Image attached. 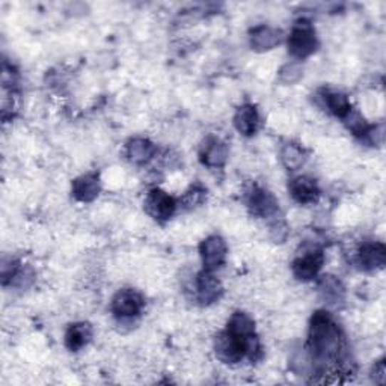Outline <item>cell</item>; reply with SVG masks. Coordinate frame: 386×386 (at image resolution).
Here are the masks:
<instances>
[{
  "instance_id": "1",
  "label": "cell",
  "mask_w": 386,
  "mask_h": 386,
  "mask_svg": "<svg viewBox=\"0 0 386 386\" xmlns=\"http://www.w3.org/2000/svg\"><path fill=\"white\" fill-rule=\"evenodd\" d=\"M310 352L317 362H341L344 352V335L332 317L318 311L314 314L310 328Z\"/></svg>"
},
{
  "instance_id": "2",
  "label": "cell",
  "mask_w": 386,
  "mask_h": 386,
  "mask_svg": "<svg viewBox=\"0 0 386 386\" xmlns=\"http://www.w3.org/2000/svg\"><path fill=\"white\" fill-rule=\"evenodd\" d=\"M318 47L315 31L313 24L306 20H301L293 26V31L288 36V51L291 56L303 59L313 55Z\"/></svg>"
},
{
  "instance_id": "3",
  "label": "cell",
  "mask_w": 386,
  "mask_h": 386,
  "mask_svg": "<svg viewBox=\"0 0 386 386\" xmlns=\"http://www.w3.org/2000/svg\"><path fill=\"white\" fill-rule=\"evenodd\" d=\"M325 255L323 251L317 246H311L303 249V254H301L298 259L293 263V273L298 279L310 281L317 276L320 272L321 266H323Z\"/></svg>"
},
{
  "instance_id": "4",
  "label": "cell",
  "mask_w": 386,
  "mask_h": 386,
  "mask_svg": "<svg viewBox=\"0 0 386 386\" xmlns=\"http://www.w3.org/2000/svg\"><path fill=\"white\" fill-rule=\"evenodd\" d=\"M175 199L160 189H152L147 195L145 212L159 222L169 221L175 213Z\"/></svg>"
},
{
  "instance_id": "5",
  "label": "cell",
  "mask_w": 386,
  "mask_h": 386,
  "mask_svg": "<svg viewBox=\"0 0 386 386\" xmlns=\"http://www.w3.org/2000/svg\"><path fill=\"white\" fill-rule=\"evenodd\" d=\"M199 252H201L204 270H207V272H213V270L221 267L225 263L226 244L222 237L212 236L201 243Z\"/></svg>"
},
{
  "instance_id": "6",
  "label": "cell",
  "mask_w": 386,
  "mask_h": 386,
  "mask_svg": "<svg viewBox=\"0 0 386 386\" xmlns=\"http://www.w3.org/2000/svg\"><path fill=\"white\" fill-rule=\"evenodd\" d=\"M144 308V299L135 290H121L112 301V313L120 318L139 315Z\"/></svg>"
},
{
  "instance_id": "7",
  "label": "cell",
  "mask_w": 386,
  "mask_h": 386,
  "mask_svg": "<svg viewBox=\"0 0 386 386\" xmlns=\"http://www.w3.org/2000/svg\"><path fill=\"white\" fill-rule=\"evenodd\" d=\"M222 284L213 272L204 270L197 278V298L202 305H210L217 302L222 296Z\"/></svg>"
},
{
  "instance_id": "8",
  "label": "cell",
  "mask_w": 386,
  "mask_h": 386,
  "mask_svg": "<svg viewBox=\"0 0 386 386\" xmlns=\"http://www.w3.org/2000/svg\"><path fill=\"white\" fill-rule=\"evenodd\" d=\"M248 207L254 216L259 217H272L278 212V201L272 193L264 189L254 187L249 195Z\"/></svg>"
},
{
  "instance_id": "9",
  "label": "cell",
  "mask_w": 386,
  "mask_h": 386,
  "mask_svg": "<svg viewBox=\"0 0 386 386\" xmlns=\"http://www.w3.org/2000/svg\"><path fill=\"white\" fill-rule=\"evenodd\" d=\"M291 197L299 204H313L318 199L320 190L317 183L310 177H296L288 184Z\"/></svg>"
},
{
  "instance_id": "10",
  "label": "cell",
  "mask_w": 386,
  "mask_h": 386,
  "mask_svg": "<svg viewBox=\"0 0 386 386\" xmlns=\"http://www.w3.org/2000/svg\"><path fill=\"white\" fill-rule=\"evenodd\" d=\"M101 190V183L97 174H86L73 182V197L77 201L91 202L94 201Z\"/></svg>"
},
{
  "instance_id": "11",
  "label": "cell",
  "mask_w": 386,
  "mask_h": 386,
  "mask_svg": "<svg viewBox=\"0 0 386 386\" xmlns=\"http://www.w3.org/2000/svg\"><path fill=\"white\" fill-rule=\"evenodd\" d=\"M228 159V148L226 145L216 137H210L205 140L201 150V160L209 168H221Z\"/></svg>"
},
{
  "instance_id": "12",
  "label": "cell",
  "mask_w": 386,
  "mask_h": 386,
  "mask_svg": "<svg viewBox=\"0 0 386 386\" xmlns=\"http://www.w3.org/2000/svg\"><path fill=\"white\" fill-rule=\"evenodd\" d=\"M359 264L362 268L370 270H379L385 266L386 261V249L383 243H365L362 244L361 251H359Z\"/></svg>"
},
{
  "instance_id": "13",
  "label": "cell",
  "mask_w": 386,
  "mask_h": 386,
  "mask_svg": "<svg viewBox=\"0 0 386 386\" xmlns=\"http://www.w3.org/2000/svg\"><path fill=\"white\" fill-rule=\"evenodd\" d=\"M282 40V33L278 29L260 26L251 32V44L256 51H266L276 47Z\"/></svg>"
},
{
  "instance_id": "14",
  "label": "cell",
  "mask_w": 386,
  "mask_h": 386,
  "mask_svg": "<svg viewBox=\"0 0 386 386\" xmlns=\"http://www.w3.org/2000/svg\"><path fill=\"white\" fill-rule=\"evenodd\" d=\"M259 122H260V117L255 106L243 105L237 109L236 117H234V125L240 135L252 136L256 132Z\"/></svg>"
},
{
  "instance_id": "15",
  "label": "cell",
  "mask_w": 386,
  "mask_h": 386,
  "mask_svg": "<svg viewBox=\"0 0 386 386\" xmlns=\"http://www.w3.org/2000/svg\"><path fill=\"white\" fill-rule=\"evenodd\" d=\"M93 328L89 323H75L71 325L66 333V344L70 350L77 352L91 341Z\"/></svg>"
},
{
  "instance_id": "16",
  "label": "cell",
  "mask_w": 386,
  "mask_h": 386,
  "mask_svg": "<svg viewBox=\"0 0 386 386\" xmlns=\"http://www.w3.org/2000/svg\"><path fill=\"white\" fill-rule=\"evenodd\" d=\"M154 154H156V147L144 137L132 139L127 145V156L133 163H147L154 157Z\"/></svg>"
},
{
  "instance_id": "17",
  "label": "cell",
  "mask_w": 386,
  "mask_h": 386,
  "mask_svg": "<svg viewBox=\"0 0 386 386\" xmlns=\"http://www.w3.org/2000/svg\"><path fill=\"white\" fill-rule=\"evenodd\" d=\"M226 330L240 338H248L251 335H255V321L248 314L234 313L228 321Z\"/></svg>"
},
{
  "instance_id": "18",
  "label": "cell",
  "mask_w": 386,
  "mask_h": 386,
  "mask_svg": "<svg viewBox=\"0 0 386 386\" xmlns=\"http://www.w3.org/2000/svg\"><path fill=\"white\" fill-rule=\"evenodd\" d=\"M318 290H320L321 298L328 301V303L330 305L341 302L344 298V288L341 286V282L333 276H323V279L320 281Z\"/></svg>"
},
{
  "instance_id": "19",
  "label": "cell",
  "mask_w": 386,
  "mask_h": 386,
  "mask_svg": "<svg viewBox=\"0 0 386 386\" xmlns=\"http://www.w3.org/2000/svg\"><path fill=\"white\" fill-rule=\"evenodd\" d=\"M325 105L328 106V109L335 115L338 118H345L349 112L352 110V105L349 98H347L344 94L337 93V91H328L325 93Z\"/></svg>"
},
{
  "instance_id": "20",
  "label": "cell",
  "mask_w": 386,
  "mask_h": 386,
  "mask_svg": "<svg viewBox=\"0 0 386 386\" xmlns=\"http://www.w3.org/2000/svg\"><path fill=\"white\" fill-rule=\"evenodd\" d=\"M281 160L287 169H299L306 162V152L301 145L287 144L281 151Z\"/></svg>"
},
{
  "instance_id": "21",
  "label": "cell",
  "mask_w": 386,
  "mask_h": 386,
  "mask_svg": "<svg viewBox=\"0 0 386 386\" xmlns=\"http://www.w3.org/2000/svg\"><path fill=\"white\" fill-rule=\"evenodd\" d=\"M345 125L349 127V130L356 136H365L370 130V125L364 120V117L359 112H355L353 109L349 112V115L344 118Z\"/></svg>"
},
{
  "instance_id": "22",
  "label": "cell",
  "mask_w": 386,
  "mask_h": 386,
  "mask_svg": "<svg viewBox=\"0 0 386 386\" xmlns=\"http://www.w3.org/2000/svg\"><path fill=\"white\" fill-rule=\"evenodd\" d=\"M302 66L298 62L287 63V66L281 70V80L284 83H294L302 77Z\"/></svg>"
},
{
  "instance_id": "23",
  "label": "cell",
  "mask_w": 386,
  "mask_h": 386,
  "mask_svg": "<svg viewBox=\"0 0 386 386\" xmlns=\"http://www.w3.org/2000/svg\"><path fill=\"white\" fill-rule=\"evenodd\" d=\"M20 273V264L16 260H4L2 263V282L4 286H6L8 282H12L14 279H17Z\"/></svg>"
},
{
  "instance_id": "24",
  "label": "cell",
  "mask_w": 386,
  "mask_h": 386,
  "mask_svg": "<svg viewBox=\"0 0 386 386\" xmlns=\"http://www.w3.org/2000/svg\"><path fill=\"white\" fill-rule=\"evenodd\" d=\"M204 197H205V190L204 189H199V187H193L192 190H189L184 198H183V204L184 207L187 209H192V207H197L198 204H201L204 201Z\"/></svg>"
},
{
  "instance_id": "25",
  "label": "cell",
  "mask_w": 386,
  "mask_h": 386,
  "mask_svg": "<svg viewBox=\"0 0 386 386\" xmlns=\"http://www.w3.org/2000/svg\"><path fill=\"white\" fill-rule=\"evenodd\" d=\"M372 376H375V379L380 377L379 379V383H383L385 380V362H379L376 367H375V371H372Z\"/></svg>"
}]
</instances>
